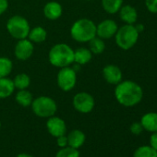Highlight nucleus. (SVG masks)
Returning <instances> with one entry per match:
<instances>
[{"label": "nucleus", "instance_id": "obj_1", "mask_svg": "<svg viewBox=\"0 0 157 157\" xmlns=\"http://www.w3.org/2000/svg\"><path fill=\"white\" fill-rule=\"evenodd\" d=\"M115 97L117 103L125 107L139 105L143 97L142 88L133 81H121L115 88Z\"/></svg>", "mask_w": 157, "mask_h": 157}, {"label": "nucleus", "instance_id": "obj_2", "mask_svg": "<svg viewBox=\"0 0 157 157\" xmlns=\"http://www.w3.org/2000/svg\"><path fill=\"white\" fill-rule=\"evenodd\" d=\"M70 36L78 43H89L96 36V24L90 19H78L70 27Z\"/></svg>", "mask_w": 157, "mask_h": 157}, {"label": "nucleus", "instance_id": "obj_3", "mask_svg": "<svg viewBox=\"0 0 157 157\" xmlns=\"http://www.w3.org/2000/svg\"><path fill=\"white\" fill-rule=\"evenodd\" d=\"M48 60L56 67H68L74 63V50L65 43L56 44L50 48Z\"/></svg>", "mask_w": 157, "mask_h": 157}, {"label": "nucleus", "instance_id": "obj_4", "mask_svg": "<svg viewBox=\"0 0 157 157\" xmlns=\"http://www.w3.org/2000/svg\"><path fill=\"white\" fill-rule=\"evenodd\" d=\"M139 36L140 33L134 25L125 24L117 29V32L115 35V41L120 49L129 50L137 44Z\"/></svg>", "mask_w": 157, "mask_h": 157}, {"label": "nucleus", "instance_id": "obj_5", "mask_svg": "<svg viewBox=\"0 0 157 157\" xmlns=\"http://www.w3.org/2000/svg\"><path fill=\"white\" fill-rule=\"evenodd\" d=\"M31 106L33 114L42 118H49L55 116L57 111V105L56 101L50 96L45 95L33 99Z\"/></svg>", "mask_w": 157, "mask_h": 157}, {"label": "nucleus", "instance_id": "obj_6", "mask_svg": "<svg viewBox=\"0 0 157 157\" xmlns=\"http://www.w3.org/2000/svg\"><path fill=\"white\" fill-rule=\"evenodd\" d=\"M30 30L31 26L29 21L21 15H14L7 21V31L9 34L17 41L27 38Z\"/></svg>", "mask_w": 157, "mask_h": 157}, {"label": "nucleus", "instance_id": "obj_7", "mask_svg": "<svg viewBox=\"0 0 157 157\" xmlns=\"http://www.w3.org/2000/svg\"><path fill=\"white\" fill-rule=\"evenodd\" d=\"M77 83V72L70 66L59 68L56 75V84L63 92L72 91Z\"/></svg>", "mask_w": 157, "mask_h": 157}, {"label": "nucleus", "instance_id": "obj_8", "mask_svg": "<svg viewBox=\"0 0 157 157\" xmlns=\"http://www.w3.org/2000/svg\"><path fill=\"white\" fill-rule=\"evenodd\" d=\"M72 105L75 110L82 114H88L92 112L95 105L94 98L92 94L86 92H80L74 95Z\"/></svg>", "mask_w": 157, "mask_h": 157}, {"label": "nucleus", "instance_id": "obj_9", "mask_svg": "<svg viewBox=\"0 0 157 157\" xmlns=\"http://www.w3.org/2000/svg\"><path fill=\"white\" fill-rule=\"evenodd\" d=\"M117 29V23L114 20H104L98 25H96V36L103 40H109L115 37Z\"/></svg>", "mask_w": 157, "mask_h": 157}, {"label": "nucleus", "instance_id": "obj_10", "mask_svg": "<svg viewBox=\"0 0 157 157\" xmlns=\"http://www.w3.org/2000/svg\"><path fill=\"white\" fill-rule=\"evenodd\" d=\"M34 52V45L28 38L18 40L15 48H14V55L17 59L21 61L28 60Z\"/></svg>", "mask_w": 157, "mask_h": 157}, {"label": "nucleus", "instance_id": "obj_11", "mask_svg": "<svg viewBox=\"0 0 157 157\" xmlns=\"http://www.w3.org/2000/svg\"><path fill=\"white\" fill-rule=\"evenodd\" d=\"M46 128L48 132L55 138L60 137L62 135H66V132H67L66 122L62 118L56 117V116H53L47 118Z\"/></svg>", "mask_w": 157, "mask_h": 157}, {"label": "nucleus", "instance_id": "obj_12", "mask_svg": "<svg viewBox=\"0 0 157 157\" xmlns=\"http://www.w3.org/2000/svg\"><path fill=\"white\" fill-rule=\"evenodd\" d=\"M103 77L105 78V81L111 85H117L118 84L123 78V74L121 69L113 64H109L106 65L105 67H104L103 68Z\"/></svg>", "mask_w": 157, "mask_h": 157}, {"label": "nucleus", "instance_id": "obj_13", "mask_svg": "<svg viewBox=\"0 0 157 157\" xmlns=\"http://www.w3.org/2000/svg\"><path fill=\"white\" fill-rule=\"evenodd\" d=\"M44 16L49 21L58 20L63 13V8L60 3L57 1H49L47 2L43 10Z\"/></svg>", "mask_w": 157, "mask_h": 157}, {"label": "nucleus", "instance_id": "obj_14", "mask_svg": "<svg viewBox=\"0 0 157 157\" xmlns=\"http://www.w3.org/2000/svg\"><path fill=\"white\" fill-rule=\"evenodd\" d=\"M120 20L125 24H131L134 25L137 23L138 21V11L137 10L130 5H125L122 6L121 9L118 11Z\"/></svg>", "mask_w": 157, "mask_h": 157}, {"label": "nucleus", "instance_id": "obj_15", "mask_svg": "<svg viewBox=\"0 0 157 157\" xmlns=\"http://www.w3.org/2000/svg\"><path fill=\"white\" fill-rule=\"evenodd\" d=\"M67 144L69 147H72V148H75V149H78L81 148L84 142H85V140H86V136L85 134L80 130V129H73L71 130L67 136Z\"/></svg>", "mask_w": 157, "mask_h": 157}, {"label": "nucleus", "instance_id": "obj_16", "mask_svg": "<svg viewBox=\"0 0 157 157\" xmlns=\"http://www.w3.org/2000/svg\"><path fill=\"white\" fill-rule=\"evenodd\" d=\"M140 124L143 127V129L148 132H156L157 131V113L149 112L144 114L140 118Z\"/></svg>", "mask_w": 157, "mask_h": 157}, {"label": "nucleus", "instance_id": "obj_17", "mask_svg": "<svg viewBox=\"0 0 157 157\" xmlns=\"http://www.w3.org/2000/svg\"><path fill=\"white\" fill-rule=\"evenodd\" d=\"M93 58V53L89 48L86 47H78L74 50V63L83 66L91 62Z\"/></svg>", "mask_w": 157, "mask_h": 157}, {"label": "nucleus", "instance_id": "obj_18", "mask_svg": "<svg viewBox=\"0 0 157 157\" xmlns=\"http://www.w3.org/2000/svg\"><path fill=\"white\" fill-rule=\"evenodd\" d=\"M15 90L13 80L9 77L0 78V99H6L11 96Z\"/></svg>", "mask_w": 157, "mask_h": 157}, {"label": "nucleus", "instance_id": "obj_19", "mask_svg": "<svg viewBox=\"0 0 157 157\" xmlns=\"http://www.w3.org/2000/svg\"><path fill=\"white\" fill-rule=\"evenodd\" d=\"M33 44H41L44 42L47 38V32L42 26H36L30 30L27 37Z\"/></svg>", "mask_w": 157, "mask_h": 157}, {"label": "nucleus", "instance_id": "obj_20", "mask_svg": "<svg viewBox=\"0 0 157 157\" xmlns=\"http://www.w3.org/2000/svg\"><path fill=\"white\" fill-rule=\"evenodd\" d=\"M15 100L16 102L23 107H29L31 106L33 101V94L28 91L27 89L25 90H18L15 95Z\"/></svg>", "mask_w": 157, "mask_h": 157}, {"label": "nucleus", "instance_id": "obj_21", "mask_svg": "<svg viewBox=\"0 0 157 157\" xmlns=\"http://www.w3.org/2000/svg\"><path fill=\"white\" fill-rule=\"evenodd\" d=\"M101 4L106 13L116 14L123 6V0H101Z\"/></svg>", "mask_w": 157, "mask_h": 157}, {"label": "nucleus", "instance_id": "obj_22", "mask_svg": "<svg viewBox=\"0 0 157 157\" xmlns=\"http://www.w3.org/2000/svg\"><path fill=\"white\" fill-rule=\"evenodd\" d=\"M13 83L15 89L17 90H25L28 89L31 85V78L26 73H20L15 76L13 78Z\"/></svg>", "mask_w": 157, "mask_h": 157}, {"label": "nucleus", "instance_id": "obj_23", "mask_svg": "<svg viewBox=\"0 0 157 157\" xmlns=\"http://www.w3.org/2000/svg\"><path fill=\"white\" fill-rule=\"evenodd\" d=\"M89 49L93 53V55H101L104 53L105 49V40L95 36L93 38L89 43Z\"/></svg>", "mask_w": 157, "mask_h": 157}, {"label": "nucleus", "instance_id": "obj_24", "mask_svg": "<svg viewBox=\"0 0 157 157\" xmlns=\"http://www.w3.org/2000/svg\"><path fill=\"white\" fill-rule=\"evenodd\" d=\"M13 63L11 59L6 56H0V78H6L11 73Z\"/></svg>", "mask_w": 157, "mask_h": 157}, {"label": "nucleus", "instance_id": "obj_25", "mask_svg": "<svg viewBox=\"0 0 157 157\" xmlns=\"http://www.w3.org/2000/svg\"><path fill=\"white\" fill-rule=\"evenodd\" d=\"M133 157H157V151L150 145H142L135 150Z\"/></svg>", "mask_w": 157, "mask_h": 157}, {"label": "nucleus", "instance_id": "obj_26", "mask_svg": "<svg viewBox=\"0 0 157 157\" xmlns=\"http://www.w3.org/2000/svg\"><path fill=\"white\" fill-rule=\"evenodd\" d=\"M56 157H80V152L78 149L67 146L60 148V150L56 152Z\"/></svg>", "mask_w": 157, "mask_h": 157}, {"label": "nucleus", "instance_id": "obj_27", "mask_svg": "<svg viewBox=\"0 0 157 157\" xmlns=\"http://www.w3.org/2000/svg\"><path fill=\"white\" fill-rule=\"evenodd\" d=\"M144 3L149 12L157 14V0H144Z\"/></svg>", "mask_w": 157, "mask_h": 157}, {"label": "nucleus", "instance_id": "obj_28", "mask_svg": "<svg viewBox=\"0 0 157 157\" xmlns=\"http://www.w3.org/2000/svg\"><path fill=\"white\" fill-rule=\"evenodd\" d=\"M130 132L134 135H140L141 134V132L144 130L142 125L140 124V122H134L130 125Z\"/></svg>", "mask_w": 157, "mask_h": 157}, {"label": "nucleus", "instance_id": "obj_29", "mask_svg": "<svg viewBox=\"0 0 157 157\" xmlns=\"http://www.w3.org/2000/svg\"><path fill=\"white\" fill-rule=\"evenodd\" d=\"M56 143H57V146H58L59 148H64V147L68 146L67 136H66V135H62V136H60V137H57V138H56Z\"/></svg>", "mask_w": 157, "mask_h": 157}, {"label": "nucleus", "instance_id": "obj_30", "mask_svg": "<svg viewBox=\"0 0 157 157\" xmlns=\"http://www.w3.org/2000/svg\"><path fill=\"white\" fill-rule=\"evenodd\" d=\"M150 146L157 151V131L151 133L150 137Z\"/></svg>", "mask_w": 157, "mask_h": 157}, {"label": "nucleus", "instance_id": "obj_31", "mask_svg": "<svg viewBox=\"0 0 157 157\" xmlns=\"http://www.w3.org/2000/svg\"><path fill=\"white\" fill-rule=\"evenodd\" d=\"M9 9V0H0V16L3 15Z\"/></svg>", "mask_w": 157, "mask_h": 157}, {"label": "nucleus", "instance_id": "obj_32", "mask_svg": "<svg viewBox=\"0 0 157 157\" xmlns=\"http://www.w3.org/2000/svg\"><path fill=\"white\" fill-rule=\"evenodd\" d=\"M134 26H135L136 30L139 32V33H142L144 31V25L141 24V23H135Z\"/></svg>", "mask_w": 157, "mask_h": 157}, {"label": "nucleus", "instance_id": "obj_33", "mask_svg": "<svg viewBox=\"0 0 157 157\" xmlns=\"http://www.w3.org/2000/svg\"><path fill=\"white\" fill-rule=\"evenodd\" d=\"M16 157H33V155H31V154H28V153H24V152H22V153L18 154Z\"/></svg>", "mask_w": 157, "mask_h": 157}, {"label": "nucleus", "instance_id": "obj_34", "mask_svg": "<svg viewBox=\"0 0 157 157\" xmlns=\"http://www.w3.org/2000/svg\"><path fill=\"white\" fill-rule=\"evenodd\" d=\"M0 129H1V121H0Z\"/></svg>", "mask_w": 157, "mask_h": 157}, {"label": "nucleus", "instance_id": "obj_35", "mask_svg": "<svg viewBox=\"0 0 157 157\" xmlns=\"http://www.w3.org/2000/svg\"><path fill=\"white\" fill-rule=\"evenodd\" d=\"M85 1H92V0H85Z\"/></svg>", "mask_w": 157, "mask_h": 157}]
</instances>
